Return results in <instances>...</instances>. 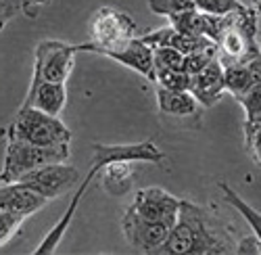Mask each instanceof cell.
<instances>
[{
  "label": "cell",
  "instance_id": "obj_17",
  "mask_svg": "<svg viewBox=\"0 0 261 255\" xmlns=\"http://www.w3.org/2000/svg\"><path fill=\"white\" fill-rule=\"evenodd\" d=\"M100 172V184L111 197H123L134 188V167L129 161H111Z\"/></svg>",
  "mask_w": 261,
  "mask_h": 255
},
{
  "label": "cell",
  "instance_id": "obj_26",
  "mask_svg": "<svg viewBox=\"0 0 261 255\" xmlns=\"http://www.w3.org/2000/svg\"><path fill=\"white\" fill-rule=\"evenodd\" d=\"M148 9L155 15L171 17L176 13L194 9V0H148Z\"/></svg>",
  "mask_w": 261,
  "mask_h": 255
},
{
  "label": "cell",
  "instance_id": "obj_11",
  "mask_svg": "<svg viewBox=\"0 0 261 255\" xmlns=\"http://www.w3.org/2000/svg\"><path fill=\"white\" fill-rule=\"evenodd\" d=\"M102 57H109L121 65L134 69L138 73H142L146 80L153 82V48H150L146 42H142L140 38H132L123 42V44L115 46V48H109L100 53Z\"/></svg>",
  "mask_w": 261,
  "mask_h": 255
},
{
  "label": "cell",
  "instance_id": "obj_27",
  "mask_svg": "<svg viewBox=\"0 0 261 255\" xmlns=\"http://www.w3.org/2000/svg\"><path fill=\"white\" fill-rule=\"evenodd\" d=\"M245 146L249 157L261 167V121L245 123Z\"/></svg>",
  "mask_w": 261,
  "mask_h": 255
},
{
  "label": "cell",
  "instance_id": "obj_32",
  "mask_svg": "<svg viewBox=\"0 0 261 255\" xmlns=\"http://www.w3.org/2000/svg\"><path fill=\"white\" fill-rule=\"evenodd\" d=\"M251 7L257 11V15H261V0H251Z\"/></svg>",
  "mask_w": 261,
  "mask_h": 255
},
{
  "label": "cell",
  "instance_id": "obj_10",
  "mask_svg": "<svg viewBox=\"0 0 261 255\" xmlns=\"http://www.w3.org/2000/svg\"><path fill=\"white\" fill-rule=\"evenodd\" d=\"M188 90L203 107H213L222 98L226 86H224V63L220 61V57L213 59L201 71L190 75Z\"/></svg>",
  "mask_w": 261,
  "mask_h": 255
},
{
  "label": "cell",
  "instance_id": "obj_31",
  "mask_svg": "<svg viewBox=\"0 0 261 255\" xmlns=\"http://www.w3.org/2000/svg\"><path fill=\"white\" fill-rule=\"evenodd\" d=\"M21 3H23V11H25V15H28V17H34V11H36V15H38V9L50 5L53 0H21Z\"/></svg>",
  "mask_w": 261,
  "mask_h": 255
},
{
  "label": "cell",
  "instance_id": "obj_20",
  "mask_svg": "<svg viewBox=\"0 0 261 255\" xmlns=\"http://www.w3.org/2000/svg\"><path fill=\"white\" fill-rule=\"evenodd\" d=\"M253 84L255 82L245 63H226L224 65V86H226V92H230L234 98L245 94Z\"/></svg>",
  "mask_w": 261,
  "mask_h": 255
},
{
  "label": "cell",
  "instance_id": "obj_1",
  "mask_svg": "<svg viewBox=\"0 0 261 255\" xmlns=\"http://www.w3.org/2000/svg\"><path fill=\"white\" fill-rule=\"evenodd\" d=\"M232 251L234 245H230V230L220 222H215L201 205L180 199L178 218L169 228V235L157 253L215 255Z\"/></svg>",
  "mask_w": 261,
  "mask_h": 255
},
{
  "label": "cell",
  "instance_id": "obj_30",
  "mask_svg": "<svg viewBox=\"0 0 261 255\" xmlns=\"http://www.w3.org/2000/svg\"><path fill=\"white\" fill-rule=\"evenodd\" d=\"M245 65H247V69H249L253 82H255V84H261V50L255 53V55L245 63Z\"/></svg>",
  "mask_w": 261,
  "mask_h": 255
},
{
  "label": "cell",
  "instance_id": "obj_28",
  "mask_svg": "<svg viewBox=\"0 0 261 255\" xmlns=\"http://www.w3.org/2000/svg\"><path fill=\"white\" fill-rule=\"evenodd\" d=\"M19 11H23V3L21 0H0V19L5 23H9Z\"/></svg>",
  "mask_w": 261,
  "mask_h": 255
},
{
  "label": "cell",
  "instance_id": "obj_21",
  "mask_svg": "<svg viewBox=\"0 0 261 255\" xmlns=\"http://www.w3.org/2000/svg\"><path fill=\"white\" fill-rule=\"evenodd\" d=\"M153 84L163 86V88H169V90H188L190 75L184 69H161V67H155Z\"/></svg>",
  "mask_w": 261,
  "mask_h": 255
},
{
  "label": "cell",
  "instance_id": "obj_9",
  "mask_svg": "<svg viewBox=\"0 0 261 255\" xmlns=\"http://www.w3.org/2000/svg\"><path fill=\"white\" fill-rule=\"evenodd\" d=\"M121 228H123V235H125V241L129 243V247H134L142 253H157L161 249V245L165 243L171 226L165 222L144 220V218L136 216L134 211L125 209V214L121 218Z\"/></svg>",
  "mask_w": 261,
  "mask_h": 255
},
{
  "label": "cell",
  "instance_id": "obj_18",
  "mask_svg": "<svg viewBox=\"0 0 261 255\" xmlns=\"http://www.w3.org/2000/svg\"><path fill=\"white\" fill-rule=\"evenodd\" d=\"M222 188V193H224V199H226V203L230 205V207H234L238 214H241L243 218H245V222L249 224V228L253 230V235L257 237V241L261 243V214L255 209V207H251L241 195L236 193V190L230 186V184H226V182H220L217 184Z\"/></svg>",
  "mask_w": 261,
  "mask_h": 255
},
{
  "label": "cell",
  "instance_id": "obj_14",
  "mask_svg": "<svg viewBox=\"0 0 261 255\" xmlns=\"http://www.w3.org/2000/svg\"><path fill=\"white\" fill-rule=\"evenodd\" d=\"M98 174V169L96 167H90V172L86 174V178H84V182L80 184V188L75 190V195H73V199H71V203H69V207H67V211L61 216V220L50 228V232L48 235L42 239V243L36 247V251L34 253H38V255H46V253H55L57 251V247H59V243H61V239H63V235L67 232V228H69V224H71V220H73V216H75V211H77V205H80V201H82V197L86 195V190H88V186L92 184V180H94V176Z\"/></svg>",
  "mask_w": 261,
  "mask_h": 255
},
{
  "label": "cell",
  "instance_id": "obj_35",
  "mask_svg": "<svg viewBox=\"0 0 261 255\" xmlns=\"http://www.w3.org/2000/svg\"><path fill=\"white\" fill-rule=\"evenodd\" d=\"M247 3H251V0H247Z\"/></svg>",
  "mask_w": 261,
  "mask_h": 255
},
{
  "label": "cell",
  "instance_id": "obj_23",
  "mask_svg": "<svg viewBox=\"0 0 261 255\" xmlns=\"http://www.w3.org/2000/svg\"><path fill=\"white\" fill-rule=\"evenodd\" d=\"M155 67L161 69H184V55L176 48L155 46L153 48V71Z\"/></svg>",
  "mask_w": 261,
  "mask_h": 255
},
{
  "label": "cell",
  "instance_id": "obj_25",
  "mask_svg": "<svg viewBox=\"0 0 261 255\" xmlns=\"http://www.w3.org/2000/svg\"><path fill=\"white\" fill-rule=\"evenodd\" d=\"M243 5V0H194V9L207 15H228Z\"/></svg>",
  "mask_w": 261,
  "mask_h": 255
},
{
  "label": "cell",
  "instance_id": "obj_16",
  "mask_svg": "<svg viewBox=\"0 0 261 255\" xmlns=\"http://www.w3.org/2000/svg\"><path fill=\"white\" fill-rule=\"evenodd\" d=\"M142 42H146V44L150 48H155V46H167V48H176L180 50L184 57L190 55L192 50H197L205 40L209 38H190V36H184L180 34L176 28H171V26H165L161 30H155V32H148L144 36H140Z\"/></svg>",
  "mask_w": 261,
  "mask_h": 255
},
{
  "label": "cell",
  "instance_id": "obj_7",
  "mask_svg": "<svg viewBox=\"0 0 261 255\" xmlns=\"http://www.w3.org/2000/svg\"><path fill=\"white\" fill-rule=\"evenodd\" d=\"M129 211H134L136 216L150 220V222H165L173 226L180 211V199L169 195L167 190L159 186H148L142 188L134 195V201L127 207Z\"/></svg>",
  "mask_w": 261,
  "mask_h": 255
},
{
  "label": "cell",
  "instance_id": "obj_19",
  "mask_svg": "<svg viewBox=\"0 0 261 255\" xmlns=\"http://www.w3.org/2000/svg\"><path fill=\"white\" fill-rule=\"evenodd\" d=\"M169 26L176 28L180 34L190 36V38H205V30H207V13H201L197 9L190 11H182L167 17Z\"/></svg>",
  "mask_w": 261,
  "mask_h": 255
},
{
  "label": "cell",
  "instance_id": "obj_2",
  "mask_svg": "<svg viewBox=\"0 0 261 255\" xmlns=\"http://www.w3.org/2000/svg\"><path fill=\"white\" fill-rule=\"evenodd\" d=\"M7 140H23L38 146H63L71 142V130L61 121V117L21 105L15 119L7 128Z\"/></svg>",
  "mask_w": 261,
  "mask_h": 255
},
{
  "label": "cell",
  "instance_id": "obj_15",
  "mask_svg": "<svg viewBox=\"0 0 261 255\" xmlns=\"http://www.w3.org/2000/svg\"><path fill=\"white\" fill-rule=\"evenodd\" d=\"M157 105L167 117H199L203 109L190 90H169L163 86H157Z\"/></svg>",
  "mask_w": 261,
  "mask_h": 255
},
{
  "label": "cell",
  "instance_id": "obj_12",
  "mask_svg": "<svg viewBox=\"0 0 261 255\" xmlns=\"http://www.w3.org/2000/svg\"><path fill=\"white\" fill-rule=\"evenodd\" d=\"M48 201L21 182H0V209L30 218Z\"/></svg>",
  "mask_w": 261,
  "mask_h": 255
},
{
  "label": "cell",
  "instance_id": "obj_5",
  "mask_svg": "<svg viewBox=\"0 0 261 255\" xmlns=\"http://www.w3.org/2000/svg\"><path fill=\"white\" fill-rule=\"evenodd\" d=\"M77 53H80L77 44H67V42L61 40H42L36 46L32 82L67 84L75 65Z\"/></svg>",
  "mask_w": 261,
  "mask_h": 255
},
{
  "label": "cell",
  "instance_id": "obj_22",
  "mask_svg": "<svg viewBox=\"0 0 261 255\" xmlns=\"http://www.w3.org/2000/svg\"><path fill=\"white\" fill-rule=\"evenodd\" d=\"M241 103L245 111V123H259L261 121V84H253V86L236 98Z\"/></svg>",
  "mask_w": 261,
  "mask_h": 255
},
{
  "label": "cell",
  "instance_id": "obj_8",
  "mask_svg": "<svg viewBox=\"0 0 261 255\" xmlns=\"http://www.w3.org/2000/svg\"><path fill=\"white\" fill-rule=\"evenodd\" d=\"M92 167L98 172L111 161H129V163H163V151L153 140H142L134 144H94L92 146Z\"/></svg>",
  "mask_w": 261,
  "mask_h": 255
},
{
  "label": "cell",
  "instance_id": "obj_3",
  "mask_svg": "<svg viewBox=\"0 0 261 255\" xmlns=\"http://www.w3.org/2000/svg\"><path fill=\"white\" fill-rule=\"evenodd\" d=\"M90 40L77 44L80 53H94L100 55L102 50L115 48L123 42L132 40L136 34V21L127 13L115 7H100L88 23Z\"/></svg>",
  "mask_w": 261,
  "mask_h": 255
},
{
  "label": "cell",
  "instance_id": "obj_24",
  "mask_svg": "<svg viewBox=\"0 0 261 255\" xmlns=\"http://www.w3.org/2000/svg\"><path fill=\"white\" fill-rule=\"evenodd\" d=\"M23 222H25V216L0 209V247H5L17 235L21 226H23Z\"/></svg>",
  "mask_w": 261,
  "mask_h": 255
},
{
  "label": "cell",
  "instance_id": "obj_4",
  "mask_svg": "<svg viewBox=\"0 0 261 255\" xmlns=\"http://www.w3.org/2000/svg\"><path fill=\"white\" fill-rule=\"evenodd\" d=\"M69 159V144L63 146H38L23 140H7V153L0 169V182H17L32 169L42 165L67 161Z\"/></svg>",
  "mask_w": 261,
  "mask_h": 255
},
{
  "label": "cell",
  "instance_id": "obj_33",
  "mask_svg": "<svg viewBox=\"0 0 261 255\" xmlns=\"http://www.w3.org/2000/svg\"><path fill=\"white\" fill-rule=\"evenodd\" d=\"M5 26H7V23H5V21H3V19H0V32H3V30H5Z\"/></svg>",
  "mask_w": 261,
  "mask_h": 255
},
{
  "label": "cell",
  "instance_id": "obj_34",
  "mask_svg": "<svg viewBox=\"0 0 261 255\" xmlns=\"http://www.w3.org/2000/svg\"><path fill=\"white\" fill-rule=\"evenodd\" d=\"M257 44H259V50H261V40H259V42H257Z\"/></svg>",
  "mask_w": 261,
  "mask_h": 255
},
{
  "label": "cell",
  "instance_id": "obj_29",
  "mask_svg": "<svg viewBox=\"0 0 261 255\" xmlns=\"http://www.w3.org/2000/svg\"><path fill=\"white\" fill-rule=\"evenodd\" d=\"M234 253H255L261 255V243L257 241V237H243L238 241V245H234Z\"/></svg>",
  "mask_w": 261,
  "mask_h": 255
},
{
  "label": "cell",
  "instance_id": "obj_13",
  "mask_svg": "<svg viewBox=\"0 0 261 255\" xmlns=\"http://www.w3.org/2000/svg\"><path fill=\"white\" fill-rule=\"evenodd\" d=\"M67 103V86L57 82H32L30 92L23 100L28 107H36L50 115H61Z\"/></svg>",
  "mask_w": 261,
  "mask_h": 255
},
{
  "label": "cell",
  "instance_id": "obj_6",
  "mask_svg": "<svg viewBox=\"0 0 261 255\" xmlns=\"http://www.w3.org/2000/svg\"><path fill=\"white\" fill-rule=\"evenodd\" d=\"M17 182L25 184L28 188L34 190V193L44 197L46 201H53V199L69 193L71 188L77 186L80 172L73 165H69L67 161H57V163H48V165H42L38 169H32L30 174H25Z\"/></svg>",
  "mask_w": 261,
  "mask_h": 255
}]
</instances>
